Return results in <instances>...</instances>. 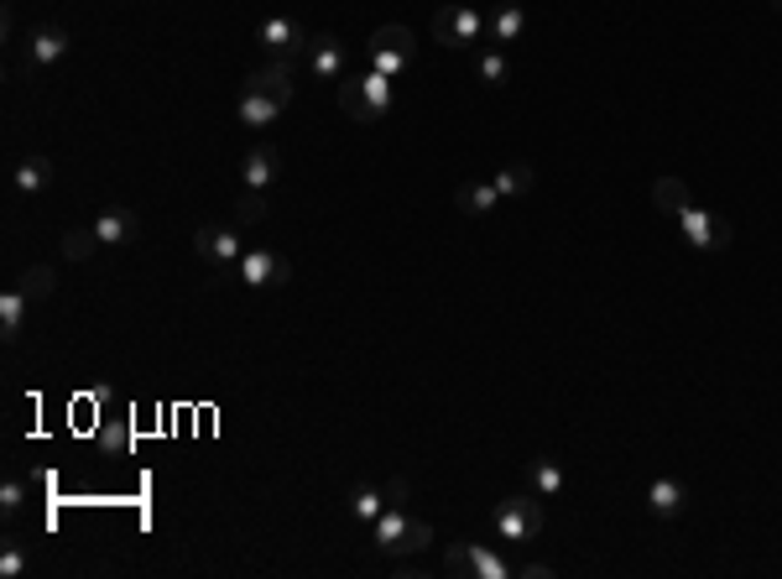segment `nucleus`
<instances>
[{"label":"nucleus","mask_w":782,"mask_h":579,"mask_svg":"<svg viewBox=\"0 0 782 579\" xmlns=\"http://www.w3.org/2000/svg\"><path fill=\"white\" fill-rule=\"evenodd\" d=\"M392 99H397V79L371 69V63H365L356 79H339V110H345L356 125L386 121V116H392Z\"/></svg>","instance_id":"1"},{"label":"nucleus","mask_w":782,"mask_h":579,"mask_svg":"<svg viewBox=\"0 0 782 579\" xmlns=\"http://www.w3.org/2000/svg\"><path fill=\"white\" fill-rule=\"evenodd\" d=\"M371 543H376L381 554L407 558V554H423L428 543H433V528L418 522V517H407V507H386L371 522Z\"/></svg>","instance_id":"2"},{"label":"nucleus","mask_w":782,"mask_h":579,"mask_svg":"<svg viewBox=\"0 0 782 579\" xmlns=\"http://www.w3.org/2000/svg\"><path fill=\"white\" fill-rule=\"evenodd\" d=\"M485 26H491V16H485L480 5L454 0L444 11H433V43H444V48H454V52H470L485 43Z\"/></svg>","instance_id":"3"},{"label":"nucleus","mask_w":782,"mask_h":579,"mask_svg":"<svg viewBox=\"0 0 782 579\" xmlns=\"http://www.w3.org/2000/svg\"><path fill=\"white\" fill-rule=\"evenodd\" d=\"M193 256H198V266L209 272V277H225V272H236L240 266V236L230 230V225H198L193 230Z\"/></svg>","instance_id":"4"},{"label":"nucleus","mask_w":782,"mask_h":579,"mask_svg":"<svg viewBox=\"0 0 782 579\" xmlns=\"http://www.w3.org/2000/svg\"><path fill=\"white\" fill-rule=\"evenodd\" d=\"M543 532V502L532 496H506L496 507V538L501 543H532Z\"/></svg>","instance_id":"5"},{"label":"nucleus","mask_w":782,"mask_h":579,"mask_svg":"<svg viewBox=\"0 0 782 579\" xmlns=\"http://www.w3.org/2000/svg\"><path fill=\"white\" fill-rule=\"evenodd\" d=\"M287 277H292V262H287L282 251H272V245H256V251H245L236 266V282L245 292H266V288H282Z\"/></svg>","instance_id":"6"},{"label":"nucleus","mask_w":782,"mask_h":579,"mask_svg":"<svg viewBox=\"0 0 782 579\" xmlns=\"http://www.w3.org/2000/svg\"><path fill=\"white\" fill-rule=\"evenodd\" d=\"M673 225H678V236H684L694 251H705V256L725 251V245H731V236H735L731 219H720L714 209H699V204H688V209L673 219Z\"/></svg>","instance_id":"7"},{"label":"nucleus","mask_w":782,"mask_h":579,"mask_svg":"<svg viewBox=\"0 0 782 579\" xmlns=\"http://www.w3.org/2000/svg\"><path fill=\"white\" fill-rule=\"evenodd\" d=\"M444 575L449 579H512V564L496 558L491 548H480V543H449Z\"/></svg>","instance_id":"8"},{"label":"nucleus","mask_w":782,"mask_h":579,"mask_svg":"<svg viewBox=\"0 0 782 579\" xmlns=\"http://www.w3.org/2000/svg\"><path fill=\"white\" fill-rule=\"evenodd\" d=\"M256 43L272 52L277 63H292V58H309L313 32H303L292 16H266V22L256 26Z\"/></svg>","instance_id":"9"},{"label":"nucleus","mask_w":782,"mask_h":579,"mask_svg":"<svg viewBox=\"0 0 782 579\" xmlns=\"http://www.w3.org/2000/svg\"><path fill=\"white\" fill-rule=\"evenodd\" d=\"M365 63L381 73H407V63H412V32L407 26H376L371 32V43H365Z\"/></svg>","instance_id":"10"},{"label":"nucleus","mask_w":782,"mask_h":579,"mask_svg":"<svg viewBox=\"0 0 782 579\" xmlns=\"http://www.w3.org/2000/svg\"><path fill=\"white\" fill-rule=\"evenodd\" d=\"M69 52H73V37L63 32V26H32L22 58H26V69L32 73H48V69H58Z\"/></svg>","instance_id":"11"},{"label":"nucleus","mask_w":782,"mask_h":579,"mask_svg":"<svg viewBox=\"0 0 782 579\" xmlns=\"http://www.w3.org/2000/svg\"><path fill=\"white\" fill-rule=\"evenodd\" d=\"M95 236L105 251H125V245H136V236H142V219H136V209H105V215L95 219Z\"/></svg>","instance_id":"12"},{"label":"nucleus","mask_w":782,"mask_h":579,"mask_svg":"<svg viewBox=\"0 0 782 579\" xmlns=\"http://www.w3.org/2000/svg\"><path fill=\"white\" fill-rule=\"evenodd\" d=\"M277 168H282V157H277L272 146H251V152L240 157V189L266 193L272 183H277Z\"/></svg>","instance_id":"13"},{"label":"nucleus","mask_w":782,"mask_h":579,"mask_svg":"<svg viewBox=\"0 0 782 579\" xmlns=\"http://www.w3.org/2000/svg\"><path fill=\"white\" fill-rule=\"evenodd\" d=\"M245 89H256V95L277 99V105L287 110V105H292V95H298V84H292V63H277V58H272L266 69L251 73V84H245Z\"/></svg>","instance_id":"14"},{"label":"nucleus","mask_w":782,"mask_h":579,"mask_svg":"<svg viewBox=\"0 0 782 579\" xmlns=\"http://www.w3.org/2000/svg\"><path fill=\"white\" fill-rule=\"evenodd\" d=\"M647 507H652V517H663V522L684 517V507H688V485H684V481H673V475H658V481L647 485Z\"/></svg>","instance_id":"15"},{"label":"nucleus","mask_w":782,"mask_h":579,"mask_svg":"<svg viewBox=\"0 0 782 579\" xmlns=\"http://www.w3.org/2000/svg\"><path fill=\"white\" fill-rule=\"evenodd\" d=\"M309 69L324 79V84H339L345 79V43L339 37H313V48H309Z\"/></svg>","instance_id":"16"},{"label":"nucleus","mask_w":782,"mask_h":579,"mask_svg":"<svg viewBox=\"0 0 782 579\" xmlns=\"http://www.w3.org/2000/svg\"><path fill=\"white\" fill-rule=\"evenodd\" d=\"M11 183H16V193H22V198H32V193H48L52 189V157H43V152L22 157V162H16V172H11Z\"/></svg>","instance_id":"17"},{"label":"nucleus","mask_w":782,"mask_h":579,"mask_svg":"<svg viewBox=\"0 0 782 579\" xmlns=\"http://www.w3.org/2000/svg\"><path fill=\"white\" fill-rule=\"evenodd\" d=\"M236 116H240V125H251V131H266V125L282 121V105H277V99H266V95H256V89H240Z\"/></svg>","instance_id":"18"},{"label":"nucleus","mask_w":782,"mask_h":579,"mask_svg":"<svg viewBox=\"0 0 782 579\" xmlns=\"http://www.w3.org/2000/svg\"><path fill=\"white\" fill-rule=\"evenodd\" d=\"M521 32H527V5H517V0H506L496 16H491V26H485L491 48H506V43H517Z\"/></svg>","instance_id":"19"},{"label":"nucleus","mask_w":782,"mask_h":579,"mask_svg":"<svg viewBox=\"0 0 782 579\" xmlns=\"http://www.w3.org/2000/svg\"><path fill=\"white\" fill-rule=\"evenodd\" d=\"M527 485H532L543 502H548V496H558V491H564V465H558L553 455L527 459Z\"/></svg>","instance_id":"20"},{"label":"nucleus","mask_w":782,"mask_h":579,"mask_svg":"<svg viewBox=\"0 0 782 579\" xmlns=\"http://www.w3.org/2000/svg\"><path fill=\"white\" fill-rule=\"evenodd\" d=\"M652 204H658V215L678 219L688 204H694V198H688V183H684V178H658V183H652Z\"/></svg>","instance_id":"21"},{"label":"nucleus","mask_w":782,"mask_h":579,"mask_svg":"<svg viewBox=\"0 0 782 579\" xmlns=\"http://www.w3.org/2000/svg\"><path fill=\"white\" fill-rule=\"evenodd\" d=\"M26 298L22 288H11V292H0V335L5 339H22V324H26Z\"/></svg>","instance_id":"22"},{"label":"nucleus","mask_w":782,"mask_h":579,"mask_svg":"<svg viewBox=\"0 0 782 579\" xmlns=\"http://www.w3.org/2000/svg\"><path fill=\"white\" fill-rule=\"evenodd\" d=\"M99 251V236H95V225H73V230H63V256L69 262H95Z\"/></svg>","instance_id":"23"},{"label":"nucleus","mask_w":782,"mask_h":579,"mask_svg":"<svg viewBox=\"0 0 782 579\" xmlns=\"http://www.w3.org/2000/svg\"><path fill=\"white\" fill-rule=\"evenodd\" d=\"M496 204H501V189H496V183H465V189H459V209H465L470 219L491 215Z\"/></svg>","instance_id":"24"},{"label":"nucleus","mask_w":782,"mask_h":579,"mask_svg":"<svg viewBox=\"0 0 782 579\" xmlns=\"http://www.w3.org/2000/svg\"><path fill=\"white\" fill-rule=\"evenodd\" d=\"M532 183H538V172H532V162H506V168L496 172V189H501V198H521V193H532Z\"/></svg>","instance_id":"25"},{"label":"nucleus","mask_w":782,"mask_h":579,"mask_svg":"<svg viewBox=\"0 0 782 579\" xmlns=\"http://www.w3.org/2000/svg\"><path fill=\"white\" fill-rule=\"evenodd\" d=\"M386 507H392V502H386V491H371V485L350 491V517H356L360 528H371V522H376Z\"/></svg>","instance_id":"26"},{"label":"nucleus","mask_w":782,"mask_h":579,"mask_svg":"<svg viewBox=\"0 0 782 579\" xmlns=\"http://www.w3.org/2000/svg\"><path fill=\"white\" fill-rule=\"evenodd\" d=\"M474 79H480V84H491V89H501V84L512 79V58H506L501 48L480 52V58H474Z\"/></svg>","instance_id":"27"},{"label":"nucleus","mask_w":782,"mask_h":579,"mask_svg":"<svg viewBox=\"0 0 782 579\" xmlns=\"http://www.w3.org/2000/svg\"><path fill=\"white\" fill-rule=\"evenodd\" d=\"M266 215H272V198H266V193H256V189H240V198H236V219H240V225H261Z\"/></svg>","instance_id":"28"},{"label":"nucleus","mask_w":782,"mask_h":579,"mask_svg":"<svg viewBox=\"0 0 782 579\" xmlns=\"http://www.w3.org/2000/svg\"><path fill=\"white\" fill-rule=\"evenodd\" d=\"M26 496H32V485H26L22 475H5V481H0V511H5V517H16V511L26 507Z\"/></svg>","instance_id":"29"},{"label":"nucleus","mask_w":782,"mask_h":579,"mask_svg":"<svg viewBox=\"0 0 782 579\" xmlns=\"http://www.w3.org/2000/svg\"><path fill=\"white\" fill-rule=\"evenodd\" d=\"M16 288H22L32 303H43V298H52V272H48V266H26Z\"/></svg>","instance_id":"30"},{"label":"nucleus","mask_w":782,"mask_h":579,"mask_svg":"<svg viewBox=\"0 0 782 579\" xmlns=\"http://www.w3.org/2000/svg\"><path fill=\"white\" fill-rule=\"evenodd\" d=\"M99 449H116V455H125V449H131V423H125V418L105 423V429H99Z\"/></svg>","instance_id":"31"},{"label":"nucleus","mask_w":782,"mask_h":579,"mask_svg":"<svg viewBox=\"0 0 782 579\" xmlns=\"http://www.w3.org/2000/svg\"><path fill=\"white\" fill-rule=\"evenodd\" d=\"M26 575V548L22 543H5V554H0V579H16Z\"/></svg>","instance_id":"32"},{"label":"nucleus","mask_w":782,"mask_h":579,"mask_svg":"<svg viewBox=\"0 0 782 579\" xmlns=\"http://www.w3.org/2000/svg\"><path fill=\"white\" fill-rule=\"evenodd\" d=\"M553 575H558L553 564H517L512 569V579H553Z\"/></svg>","instance_id":"33"},{"label":"nucleus","mask_w":782,"mask_h":579,"mask_svg":"<svg viewBox=\"0 0 782 579\" xmlns=\"http://www.w3.org/2000/svg\"><path fill=\"white\" fill-rule=\"evenodd\" d=\"M386 502H392V507H402V502H407V481H392V485H386Z\"/></svg>","instance_id":"34"},{"label":"nucleus","mask_w":782,"mask_h":579,"mask_svg":"<svg viewBox=\"0 0 782 579\" xmlns=\"http://www.w3.org/2000/svg\"><path fill=\"white\" fill-rule=\"evenodd\" d=\"M772 11H778V16H782V0H772Z\"/></svg>","instance_id":"35"}]
</instances>
